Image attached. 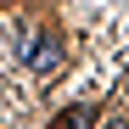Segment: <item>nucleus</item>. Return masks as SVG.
Listing matches in <instances>:
<instances>
[{"label":"nucleus","mask_w":129,"mask_h":129,"mask_svg":"<svg viewBox=\"0 0 129 129\" xmlns=\"http://www.w3.org/2000/svg\"><path fill=\"white\" fill-rule=\"evenodd\" d=\"M56 68H62V39H56V34H34V39H28V73L45 79V73H56Z\"/></svg>","instance_id":"f257e3e1"},{"label":"nucleus","mask_w":129,"mask_h":129,"mask_svg":"<svg viewBox=\"0 0 129 129\" xmlns=\"http://www.w3.org/2000/svg\"><path fill=\"white\" fill-rule=\"evenodd\" d=\"M90 123H95V101H79V107H68V112H62L56 129H90Z\"/></svg>","instance_id":"f03ea898"},{"label":"nucleus","mask_w":129,"mask_h":129,"mask_svg":"<svg viewBox=\"0 0 129 129\" xmlns=\"http://www.w3.org/2000/svg\"><path fill=\"white\" fill-rule=\"evenodd\" d=\"M101 129H129V123H123V118H112V123H101Z\"/></svg>","instance_id":"7ed1b4c3"}]
</instances>
